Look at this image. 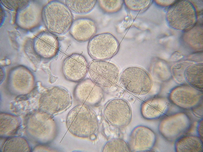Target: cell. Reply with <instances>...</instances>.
Masks as SVG:
<instances>
[{
	"label": "cell",
	"mask_w": 203,
	"mask_h": 152,
	"mask_svg": "<svg viewBox=\"0 0 203 152\" xmlns=\"http://www.w3.org/2000/svg\"><path fill=\"white\" fill-rule=\"evenodd\" d=\"M199 123L198 131V133L199 136L201 137H201H202V134H201V133H202H202L201 132V131H202V130H201V127L202 126H201L202 125V121H201Z\"/></svg>",
	"instance_id": "obj_25"
},
{
	"label": "cell",
	"mask_w": 203,
	"mask_h": 152,
	"mask_svg": "<svg viewBox=\"0 0 203 152\" xmlns=\"http://www.w3.org/2000/svg\"><path fill=\"white\" fill-rule=\"evenodd\" d=\"M69 131L78 137H90L96 131L98 122L96 114L89 106L81 104L69 112L66 119Z\"/></svg>",
	"instance_id": "obj_1"
},
{
	"label": "cell",
	"mask_w": 203,
	"mask_h": 152,
	"mask_svg": "<svg viewBox=\"0 0 203 152\" xmlns=\"http://www.w3.org/2000/svg\"><path fill=\"white\" fill-rule=\"evenodd\" d=\"M119 44L116 38L108 33L93 36L89 41L88 49L94 60H105L112 58L117 52Z\"/></svg>",
	"instance_id": "obj_7"
},
{
	"label": "cell",
	"mask_w": 203,
	"mask_h": 152,
	"mask_svg": "<svg viewBox=\"0 0 203 152\" xmlns=\"http://www.w3.org/2000/svg\"><path fill=\"white\" fill-rule=\"evenodd\" d=\"M186 115L179 112L163 118L159 126L162 136L168 140L173 141L185 135L192 125L191 120Z\"/></svg>",
	"instance_id": "obj_6"
},
{
	"label": "cell",
	"mask_w": 203,
	"mask_h": 152,
	"mask_svg": "<svg viewBox=\"0 0 203 152\" xmlns=\"http://www.w3.org/2000/svg\"><path fill=\"white\" fill-rule=\"evenodd\" d=\"M98 5L100 8L104 12L108 13L116 12L121 8L122 0L97 1Z\"/></svg>",
	"instance_id": "obj_22"
},
{
	"label": "cell",
	"mask_w": 203,
	"mask_h": 152,
	"mask_svg": "<svg viewBox=\"0 0 203 152\" xmlns=\"http://www.w3.org/2000/svg\"><path fill=\"white\" fill-rule=\"evenodd\" d=\"M201 92L191 86H180L170 93V100L174 104L182 108H193L198 105L201 98Z\"/></svg>",
	"instance_id": "obj_13"
},
{
	"label": "cell",
	"mask_w": 203,
	"mask_h": 152,
	"mask_svg": "<svg viewBox=\"0 0 203 152\" xmlns=\"http://www.w3.org/2000/svg\"><path fill=\"white\" fill-rule=\"evenodd\" d=\"M104 114L107 121L115 127H126L130 123L132 112L128 102L121 98H116L109 101L105 106Z\"/></svg>",
	"instance_id": "obj_8"
},
{
	"label": "cell",
	"mask_w": 203,
	"mask_h": 152,
	"mask_svg": "<svg viewBox=\"0 0 203 152\" xmlns=\"http://www.w3.org/2000/svg\"><path fill=\"white\" fill-rule=\"evenodd\" d=\"M156 137L150 128L144 126L135 127L130 135L128 145L131 151H141L150 149L155 145Z\"/></svg>",
	"instance_id": "obj_12"
},
{
	"label": "cell",
	"mask_w": 203,
	"mask_h": 152,
	"mask_svg": "<svg viewBox=\"0 0 203 152\" xmlns=\"http://www.w3.org/2000/svg\"><path fill=\"white\" fill-rule=\"evenodd\" d=\"M96 0H66V4L72 12L79 15H85L91 11L95 7Z\"/></svg>",
	"instance_id": "obj_18"
},
{
	"label": "cell",
	"mask_w": 203,
	"mask_h": 152,
	"mask_svg": "<svg viewBox=\"0 0 203 152\" xmlns=\"http://www.w3.org/2000/svg\"><path fill=\"white\" fill-rule=\"evenodd\" d=\"M189 62H184L179 63L172 68V72L174 78L179 82L184 79V73L186 68L191 65Z\"/></svg>",
	"instance_id": "obj_24"
},
{
	"label": "cell",
	"mask_w": 203,
	"mask_h": 152,
	"mask_svg": "<svg viewBox=\"0 0 203 152\" xmlns=\"http://www.w3.org/2000/svg\"><path fill=\"white\" fill-rule=\"evenodd\" d=\"M39 101L40 109L50 115L63 111L70 105L71 97L69 91L63 87L53 86L43 92Z\"/></svg>",
	"instance_id": "obj_5"
},
{
	"label": "cell",
	"mask_w": 203,
	"mask_h": 152,
	"mask_svg": "<svg viewBox=\"0 0 203 152\" xmlns=\"http://www.w3.org/2000/svg\"><path fill=\"white\" fill-rule=\"evenodd\" d=\"M103 152H130L131 150L128 144L120 138L112 139L104 145Z\"/></svg>",
	"instance_id": "obj_21"
},
{
	"label": "cell",
	"mask_w": 203,
	"mask_h": 152,
	"mask_svg": "<svg viewBox=\"0 0 203 152\" xmlns=\"http://www.w3.org/2000/svg\"><path fill=\"white\" fill-rule=\"evenodd\" d=\"M97 30V26L93 20L81 17L73 21L69 31L75 40L82 43L90 40L94 36Z\"/></svg>",
	"instance_id": "obj_14"
},
{
	"label": "cell",
	"mask_w": 203,
	"mask_h": 152,
	"mask_svg": "<svg viewBox=\"0 0 203 152\" xmlns=\"http://www.w3.org/2000/svg\"><path fill=\"white\" fill-rule=\"evenodd\" d=\"M73 95L75 99L81 104L94 106L101 102L103 91L102 88L87 78L78 82L74 88Z\"/></svg>",
	"instance_id": "obj_10"
},
{
	"label": "cell",
	"mask_w": 203,
	"mask_h": 152,
	"mask_svg": "<svg viewBox=\"0 0 203 152\" xmlns=\"http://www.w3.org/2000/svg\"><path fill=\"white\" fill-rule=\"evenodd\" d=\"M203 64H191L185 69L184 80L191 87L201 91L203 90Z\"/></svg>",
	"instance_id": "obj_16"
},
{
	"label": "cell",
	"mask_w": 203,
	"mask_h": 152,
	"mask_svg": "<svg viewBox=\"0 0 203 152\" xmlns=\"http://www.w3.org/2000/svg\"><path fill=\"white\" fill-rule=\"evenodd\" d=\"M47 10L48 27L52 33L61 36L69 31L74 21L73 16L66 4L53 1L48 5Z\"/></svg>",
	"instance_id": "obj_2"
},
{
	"label": "cell",
	"mask_w": 203,
	"mask_h": 152,
	"mask_svg": "<svg viewBox=\"0 0 203 152\" xmlns=\"http://www.w3.org/2000/svg\"><path fill=\"white\" fill-rule=\"evenodd\" d=\"M90 78L102 88L113 87L118 83L120 71L115 64L105 60H94L89 64Z\"/></svg>",
	"instance_id": "obj_3"
},
{
	"label": "cell",
	"mask_w": 203,
	"mask_h": 152,
	"mask_svg": "<svg viewBox=\"0 0 203 152\" xmlns=\"http://www.w3.org/2000/svg\"><path fill=\"white\" fill-rule=\"evenodd\" d=\"M120 80L127 90L138 95L148 93L152 85L148 73L144 69L137 66L129 67L125 69L121 75Z\"/></svg>",
	"instance_id": "obj_4"
},
{
	"label": "cell",
	"mask_w": 203,
	"mask_h": 152,
	"mask_svg": "<svg viewBox=\"0 0 203 152\" xmlns=\"http://www.w3.org/2000/svg\"><path fill=\"white\" fill-rule=\"evenodd\" d=\"M0 131L2 136H10L14 133L20 125L18 118L14 116L9 114H2L1 116Z\"/></svg>",
	"instance_id": "obj_19"
},
{
	"label": "cell",
	"mask_w": 203,
	"mask_h": 152,
	"mask_svg": "<svg viewBox=\"0 0 203 152\" xmlns=\"http://www.w3.org/2000/svg\"><path fill=\"white\" fill-rule=\"evenodd\" d=\"M89 64L83 55L74 53L68 56L64 60L63 71L65 77L73 82H79L86 76Z\"/></svg>",
	"instance_id": "obj_11"
},
{
	"label": "cell",
	"mask_w": 203,
	"mask_h": 152,
	"mask_svg": "<svg viewBox=\"0 0 203 152\" xmlns=\"http://www.w3.org/2000/svg\"><path fill=\"white\" fill-rule=\"evenodd\" d=\"M4 152H28L29 148L26 140L21 137L10 138L5 142L3 147Z\"/></svg>",
	"instance_id": "obj_20"
},
{
	"label": "cell",
	"mask_w": 203,
	"mask_h": 152,
	"mask_svg": "<svg viewBox=\"0 0 203 152\" xmlns=\"http://www.w3.org/2000/svg\"><path fill=\"white\" fill-rule=\"evenodd\" d=\"M127 8L131 10L140 11L146 9L149 6V0H124Z\"/></svg>",
	"instance_id": "obj_23"
},
{
	"label": "cell",
	"mask_w": 203,
	"mask_h": 152,
	"mask_svg": "<svg viewBox=\"0 0 203 152\" xmlns=\"http://www.w3.org/2000/svg\"><path fill=\"white\" fill-rule=\"evenodd\" d=\"M167 101L162 98H151L146 100L142 103L141 112L146 119L155 120L163 117L169 109Z\"/></svg>",
	"instance_id": "obj_15"
},
{
	"label": "cell",
	"mask_w": 203,
	"mask_h": 152,
	"mask_svg": "<svg viewBox=\"0 0 203 152\" xmlns=\"http://www.w3.org/2000/svg\"><path fill=\"white\" fill-rule=\"evenodd\" d=\"M8 88L16 95L25 94L33 88L34 78L31 72L26 68L20 66L12 69L8 75Z\"/></svg>",
	"instance_id": "obj_9"
},
{
	"label": "cell",
	"mask_w": 203,
	"mask_h": 152,
	"mask_svg": "<svg viewBox=\"0 0 203 152\" xmlns=\"http://www.w3.org/2000/svg\"><path fill=\"white\" fill-rule=\"evenodd\" d=\"M176 141L175 147L177 152H201L202 150V142L197 136L185 135Z\"/></svg>",
	"instance_id": "obj_17"
}]
</instances>
